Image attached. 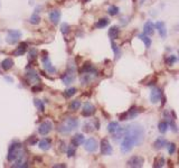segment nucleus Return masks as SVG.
Here are the masks:
<instances>
[{"instance_id":"12","label":"nucleus","mask_w":179,"mask_h":168,"mask_svg":"<svg viewBox=\"0 0 179 168\" xmlns=\"http://www.w3.org/2000/svg\"><path fill=\"white\" fill-rule=\"evenodd\" d=\"M138 113H139V110L137 109V108H134V106H132V108L129 110L128 112H125V113L121 114V116H120V120H128V119H133V118H135L137 116H138Z\"/></svg>"},{"instance_id":"7","label":"nucleus","mask_w":179,"mask_h":168,"mask_svg":"<svg viewBox=\"0 0 179 168\" xmlns=\"http://www.w3.org/2000/svg\"><path fill=\"white\" fill-rule=\"evenodd\" d=\"M20 37H22V33L19 30H10L6 37V40L8 44H15L18 42Z\"/></svg>"},{"instance_id":"17","label":"nucleus","mask_w":179,"mask_h":168,"mask_svg":"<svg viewBox=\"0 0 179 168\" xmlns=\"http://www.w3.org/2000/svg\"><path fill=\"white\" fill-rule=\"evenodd\" d=\"M156 28L158 29V33L161 36V38H166L167 36V29H166V25L164 22H157L156 24Z\"/></svg>"},{"instance_id":"11","label":"nucleus","mask_w":179,"mask_h":168,"mask_svg":"<svg viewBox=\"0 0 179 168\" xmlns=\"http://www.w3.org/2000/svg\"><path fill=\"white\" fill-rule=\"evenodd\" d=\"M101 153L102 155H106V156H109L112 153V146L110 145L109 140L108 139H103L102 141H101Z\"/></svg>"},{"instance_id":"19","label":"nucleus","mask_w":179,"mask_h":168,"mask_svg":"<svg viewBox=\"0 0 179 168\" xmlns=\"http://www.w3.org/2000/svg\"><path fill=\"white\" fill-rule=\"evenodd\" d=\"M167 140L164 138H161V137H159V138L156 140L154 143V149H162V148H164V147L167 146Z\"/></svg>"},{"instance_id":"13","label":"nucleus","mask_w":179,"mask_h":168,"mask_svg":"<svg viewBox=\"0 0 179 168\" xmlns=\"http://www.w3.org/2000/svg\"><path fill=\"white\" fill-rule=\"evenodd\" d=\"M95 113V106L91 104L90 102H86L83 106V111H82V116L83 117H91L92 114Z\"/></svg>"},{"instance_id":"8","label":"nucleus","mask_w":179,"mask_h":168,"mask_svg":"<svg viewBox=\"0 0 179 168\" xmlns=\"http://www.w3.org/2000/svg\"><path fill=\"white\" fill-rule=\"evenodd\" d=\"M51 129H53V124H51V121H44L38 127V132L41 136H46L51 131Z\"/></svg>"},{"instance_id":"37","label":"nucleus","mask_w":179,"mask_h":168,"mask_svg":"<svg viewBox=\"0 0 179 168\" xmlns=\"http://www.w3.org/2000/svg\"><path fill=\"white\" fill-rule=\"evenodd\" d=\"M66 153H67V156H68V157H73L74 155H75V148H74V146L68 147Z\"/></svg>"},{"instance_id":"4","label":"nucleus","mask_w":179,"mask_h":168,"mask_svg":"<svg viewBox=\"0 0 179 168\" xmlns=\"http://www.w3.org/2000/svg\"><path fill=\"white\" fill-rule=\"evenodd\" d=\"M134 146H135L134 141H133L130 137L124 136V137H123V140H122V143H121V151H122L123 153H128L133 149V147Z\"/></svg>"},{"instance_id":"34","label":"nucleus","mask_w":179,"mask_h":168,"mask_svg":"<svg viewBox=\"0 0 179 168\" xmlns=\"http://www.w3.org/2000/svg\"><path fill=\"white\" fill-rule=\"evenodd\" d=\"M39 16L37 15V14H34L31 17H30V19H29V22L30 24H33V25H37L38 22H39Z\"/></svg>"},{"instance_id":"43","label":"nucleus","mask_w":179,"mask_h":168,"mask_svg":"<svg viewBox=\"0 0 179 168\" xmlns=\"http://www.w3.org/2000/svg\"><path fill=\"white\" fill-rule=\"evenodd\" d=\"M55 167H65V165H56Z\"/></svg>"},{"instance_id":"35","label":"nucleus","mask_w":179,"mask_h":168,"mask_svg":"<svg viewBox=\"0 0 179 168\" xmlns=\"http://www.w3.org/2000/svg\"><path fill=\"white\" fill-rule=\"evenodd\" d=\"M27 76L29 77V80H35V81H39L38 80V74L35 71H30L29 73L27 74Z\"/></svg>"},{"instance_id":"18","label":"nucleus","mask_w":179,"mask_h":168,"mask_svg":"<svg viewBox=\"0 0 179 168\" xmlns=\"http://www.w3.org/2000/svg\"><path fill=\"white\" fill-rule=\"evenodd\" d=\"M83 143H84V136L81 135V133H77V135H75L73 138H72V145H73L74 147L81 146Z\"/></svg>"},{"instance_id":"29","label":"nucleus","mask_w":179,"mask_h":168,"mask_svg":"<svg viewBox=\"0 0 179 168\" xmlns=\"http://www.w3.org/2000/svg\"><path fill=\"white\" fill-rule=\"evenodd\" d=\"M164 164H166V161H164V159L162 157H159V158H156L154 159V168H161L164 167Z\"/></svg>"},{"instance_id":"15","label":"nucleus","mask_w":179,"mask_h":168,"mask_svg":"<svg viewBox=\"0 0 179 168\" xmlns=\"http://www.w3.org/2000/svg\"><path fill=\"white\" fill-rule=\"evenodd\" d=\"M61 11L59 10H51V12H49V20H51L53 24H58L59 20H61Z\"/></svg>"},{"instance_id":"41","label":"nucleus","mask_w":179,"mask_h":168,"mask_svg":"<svg viewBox=\"0 0 179 168\" xmlns=\"http://www.w3.org/2000/svg\"><path fill=\"white\" fill-rule=\"evenodd\" d=\"M112 49L114 51V53H115V56L117 57H119V55H120V51H119V48H118V46L115 44H114L113 42H112Z\"/></svg>"},{"instance_id":"40","label":"nucleus","mask_w":179,"mask_h":168,"mask_svg":"<svg viewBox=\"0 0 179 168\" xmlns=\"http://www.w3.org/2000/svg\"><path fill=\"white\" fill-rule=\"evenodd\" d=\"M70 32V26L67 25V24H63L62 25V33L63 34H67Z\"/></svg>"},{"instance_id":"42","label":"nucleus","mask_w":179,"mask_h":168,"mask_svg":"<svg viewBox=\"0 0 179 168\" xmlns=\"http://www.w3.org/2000/svg\"><path fill=\"white\" fill-rule=\"evenodd\" d=\"M36 55H37V52L35 51V49H31V51L29 52V59H36Z\"/></svg>"},{"instance_id":"3","label":"nucleus","mask_w":179,"mask_h":168,"mask_svg":"<svg viewBox=\"0 0 179 168\" xmlns=\"http://www.w3.org/2000/svg\"><path fill=\"white\" fill-rule=\"evenodd\" d=\"M78 127V120L76 118H68L58 127V131L62 133H70Z\"/></svg>"},{"instance_id":"16","label":"nucleus","mask_w":179,"mask_h":168,"mask_svg":"<svg viewBox=\"0 0 179 168\" xmlns=\"http://www.w3.org/2000/svg\"><path fill=\"white\" fill-rule=\"evenodd\" d=\"M154 33V26L151 22H147L143 26V34L147 36H151Z\"/></svg>"},{"instance_id":"5","label":"nucleus","mask_w":179,"mask_h":168,"mask_svg":"<svg viewBox=\"0 0 179 168\" xmlns=\"http://www.w3.org/2000/svg\"><path fill=\"white\" fill-rule=\"evenodd\" d=\"M143 163H144V159L141 156H132L128 161H127V165L129 167H133V168H139L142 167Z\"/></svg>"},{"instance_id":"25","label":"nucleus","mask_w":179,"mask_h":168,"mask_svg":"<svg viewBox=\"0 0 179 168\" xmlns=\"http://www.w3.org/2000/svg\"><path fill=\"white\" fill-rule=\"evenodd\" d=\"M119 123H118L117 121H112V122H110L109 124H108V131L110 132V133H114V132L117 131L118 129H119Z\"/></svg>"},{"instance_id":"6","label":"nucleus","mask_w":179,"mask_h":168,"mask_svg":"<svg viewBox=\"0 0 179 168\" xmlns=\"http://www.w3.org/2000/svg\"><path fill=\"white\" fill-rule=\"evenodd\" d=\"M99 148V143L96 141V139L90 138L84 143V149L88 153H94Z\"/></svg>"},{"instance_id":"20","label":"nucleus","mask_w":179,"mask_h":168,"mask_svg":"<svg viewBox=\"0 0 179 168\" xmlns=\"http://www.w3.org/2000/svg\"><path fill=\"white\" fill-rule=\"evenodd\" d=\"M112 135H113L114 140H117V141L120 140V139H122V137L125 136V127H123V128H120V127H119V129H118L114 133H112Z\"/></svg>"},{"instance_id":"26","label":"nucleus","mask_w":179,"mask_h":168,"mask_svg":"<svg viewBox=\"0 0 179 168\" xmlns=\"http://www.w3.org/2000/svg\"><path fill=\"white\" fill-rule=\"evenodd\" d=\"M138 37H139L140 39L142 40L143 43H144V46H146V48H149L150 46H151V39L149 38V36H147V35H144V34H140Z\"/></svg>"},{"instance_id":"32","label":"nucleus","mask_w":179,"mask_h":168,"mask_svg":"<svg viewBox=\"0 0 179 168\" xmlns=\"http://www.w3.org/2000/svg\"><path fill=\"white\" fill-rule=\"evenodd\" d=\"M81 108V101L78 100H75V101H72L71 103V110H73V111H76Z\"/></svg>"},{"instance_id":"30","label":"nucleus","mask_w":179,"mask_h":168,"mask_svg":"<svg viewBox=\"0 0 179 168\" xmlns=\"http://www.w3.org/2000/svg\"><path fill=\"white\" fill-rule=\"evenodd\" d=\"M120 9L117 7V6H110L109 9H108V12H109L110 16H117L119 14Z\"/></svg>"},{"instance_id":"22","label":"nucleus","mask_w":179,"mask_h":168,"mask_svg":"<svg viewBox=\"0 0 179 168\" xmlns=\"http://www.w3.org/2000/svg\"><path fill=\"white\" fill-rule=\"evenodd\" d=\"M26 48H27V43H20V45L17 47V49L15 51L14 55H15V56H20V55L25 54Z\"/></svg>"},{"instance_id":"39","label":"nucleus","mask_w":179,"mask_h":168,"mask_svg":"<svg viewBox=\"0 0 179 168\" xmlns=\"http://www.w3.org/2000/svg\"><path fill=\"white\" fill-rule=\"evenodd\" d=\"M83 130H84V132H91L93 131V126H92L91 123H85L84 127H83Z\"/></svg>"},{"instance_id":"23","label":"nucleus","mask_w":179,"mask_h":168,"mask_svg":"<svg viewBox=\"0 0 179 168\" xmlns=\"http://www.w3.org/2000/svg\"><path fill=\"white\" fill-rule=\"evenodd\" d=\"M38 146H39L40 149L43 150H48L51 148V140L49 139H43V140H40L39 143H38Z\"/></svg>"},{"instance_id":"2","label":"nucleus","mask_w":179,"mask_h":168,"mask_svg":"<svg viewBox=\"0 0 179 168\" xmlns=\"http://www.w3.org/2000/svg\"><path fill=\"white\" fill-rule=\"evenodd\" d=\"M22 146L20 143H12L9 147V151H8V160L15 161L22 157Z\"/></svg>"},{"instance_id":"36","label":"nucleus","mask_w":179,"mask_h":168,"mask_svg":"<svg viewBox=\"0 0 179 168\" xmlns=\"http://www.w3.org/2000/svg\"><path fill=\"white\" fill-rule=\"evenodd\" d=\"M167 148H168V153H170V155H172V153L176 151V145L175 143H167Z\"/></svg>"},{"instance_id":"33","label":"nucleus","mask_w":179,"mask_h":168,"mask_svg":"<svg viewBox=\"0 0 179 168\" xmlns=\"http://www.w3.org/2000/svg\"><path fill=\"white\" fill-rule=\"evenodd\" d=\"M34 103H35V106H36V108L39 111H44L45 110V106H44V103L41 102L40 100H38V99H35L34 100Z\"/></svg>"},{"instance_id":"38","label":"nucleus","mask_w":179,"mask_h":168,"mask_svg":"<svg viewBox=\"0 0 179 168\" xmlns=\"http://www.w3.org/2000/svg\"><path fill=\"white\" fill-rule=\"evenodd\" d=\"M176 59H176L175 55H170L168 59H166V63H167L168 65H171V64H174V63L176 62Z\"/></svg>"},{"instance_id":"27","label":"nucleus","mask_w":179,"mask_h":168,"mask_svg":"<svg viewBox=\"0 0 179 168\" xmlns=\"http://www.w3.org/2000/svg\"><path fill=\"white\" fill-rule=\"evenodd\" d=\"M168 127H169V123L167 121H161L160 123L158 124V129H159V131L161 133H164V132H167L168 130Z\"/></svg>"},{"instance_id":"10","label":"nucleus","mask_w":179,"mask_h":168,"mask_svg":"<svg viewBox=\"0 0 179 168\" xmlns=\"http://www.w3.org/2000/svg\"><path fill=\"white\" fill-rule=\"evenodd\" d=\"M74 79H75V74H74V69H68V71H67L66 73H64L62 75L63 83L66 84V85H68V84L72 83V82L74 81Z\"/></svg>"},{"instance_id":"28","label":"nucleus","mask_w":179,"mask_h":168,"mask_svg":"<svg viewBox=\"0 0 179 168\" xmlns=\"http://www.w3.org/2000/svg\"><path fill=\"white\" fill-rule=\"evenodd\" d=\"M108 25H109V19L102 18L95 24V27H96V28H104V27H106Z\"/></svg>"},{"instance_id":"31","label":"nucleus","mask_w":179,"mask_h":168,"mask_svg":"<svg viewBox=\"0 0 179 168\" xmlns=\"http://www.w3.org/2000/svg\"><path fill=\"white\" fill-rule=\"evenodd\" d=\"M75 93H76V89L71 88V89H68V90H66V91L64 92V96H65V98H71V96H73Z\"/></svg>"},{"instance_id":"21","label":"nucleus","mask_w":179,"mask_h":168,"mask_svg":"<svg viewBox=\"0 0 179 168\" xmlns=\"http://www.w3.org/2000/svg\"><path fill=\"white\" fill-rule=\"evenodd\" d=\"M119 33H120V30L118 28L117 26H113V27H111L109 29V37L111 39H117L118 36H119Z\"/></svg>"},{"instance_id":"14","label":"nucleus","mask_w":179,"mask_h":168,"mask_svg":"<svg viewBox=\"0 0 179 168\" xmlns=\"http://www.w3.org/2000/svg\"><path fill=\"white\" fill-rule=\"evenodd\" d=\"M43 64H44L45 69L47 71L48 73H51V74L56 73V69L53 66V64H51V59H49L48 56H44V57H43Z\"/></svg>"},{"instance_id":"9","label":"nucleus","mask_w":179,"mask_h":168,"mask_svg":"<svg viewBox=\"0 0 179 168\" xmlns=\"http://www.w3.org/2000/svg\"><path fill=\"white\" fill-rule=\"evenodd\" d=\"M161 98H162V92H161L160 89L159 88L152 89V91L150 93V101L154 103V104H156V103H158L160 101Z\"/></svg>"},{"instance_id":"24","label":"nucleus","mask_w":179,"mask_h":168,"mask_svg":"<svg viewBox=\"0 0 179 168\" xmlns=\"http://www.w3.org/2000/svg\"><path fill=\"white\" fill-rule=\"evenodd\" d=\"M12 65H14V62H12V59H6L2 61V63H1V67H2V69H5V71L10 69L11 67H12Z\"/></svg>"},{"instance_id":"1","label":"nucleus","mask_w":179,"mask_h":168,"mask_svg":"<svg viewBox=\"0 0 179 168\" xmlns=\"http://www.w3.org/2000/svg\"><path fill=\"white\" fill-rule=\"evenodd\" d=\"M125 136H128L135 143V146L141 145L144 139V130L138 123H132L125 127Z\"/></svg>"}]
</instances>
